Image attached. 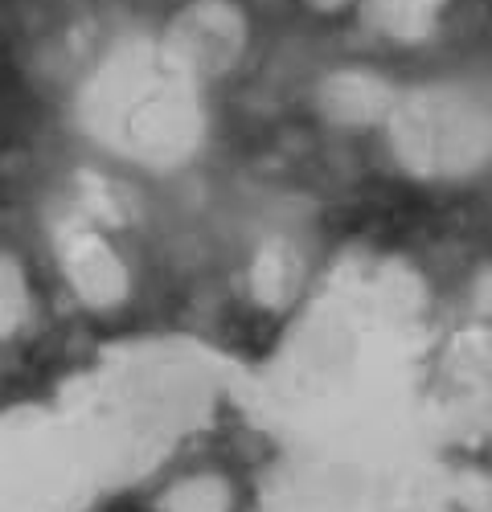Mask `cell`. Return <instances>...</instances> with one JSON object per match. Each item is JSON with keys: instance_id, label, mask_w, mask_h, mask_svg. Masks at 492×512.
Instances as JSON below:
<instances>
[{"instance_id": "6da1fadb", "label": "cell", "mask_w": 492, "mask_h": 512, "mask_svg": "<svg viewBox=\"0 0 492 512\" xmlns=\"http://www.w3.org/2000/svg\"><path fill=\"white\" fill-rule=\"evenodd\" d=\"M382 132L410 181L468 185L492 168V107L451 82L402 91Z\"/></svg>"}, {"instance_id": "7a4b0ae2", "label": "cell", "mask_w": 492, "mask_h": 512, "mask_svg": "<svg viewBox=\"0 0 492 512\" xmlns=\"http://www.w3.org/2000/svg\"><path fill=\"white\" fill-rule=\"evenodd\" d=\"M246 37L251 25L234 0H189L164 29L160 58L185 82L222 78L238 66Z\"/></svg>"}, {"instance_id": "3957f363", "label": "cell", "mask_w": 492, "mask_h": 512, "mask_svg": "<svg viewBox=\"0 0 492 512\" xmlns=\"http://www.w3.org/2000/svg\"><path fill=\"white\" fill-rule=\"evenodd\" d=\"M54 267L74 295V304L95 316H115L132 300V267L107 238V230L91 218L70 222L54 234Z\"/></svg>"}, {"instance_id": "277c9868", "label": "cell", "mask_w": 492, "mask_h": 512, "mask_svg": "<svg viewBox=\"0 0 492 512\" xmlns=\"http://www.w3.org/2000/svg\"><path fill=\"white\" fill-rule=\"evenodd\" d=\"M402 91L394 87V78L382 74L378 66H333L312 82V111L320 123L337 127V132H374L386 127L394 107H398Z\"/></svg>"}, {"instance_id": "5b68a950", "label": "cell", "mask_w": 492, "mask_h": 512, "mask_svg": "<svg viewBox=\"0 0 492 512\" xmlns=\"http://www.w3.org/2000/svg\"><path fill=\"white\" fill-rule=\"evenodd\" d=\"M246 300L259 312H287L300 291H304V254L292 238L271 234L255 242V250L246 254V271H242Z\"/></svg>"}, {"instance_id": "8992f818", "label": "cell", "mask_w": 492, "mask_h": 512, "mask_svg": "<svg viewBox=\"0 0 492 512\" xmlns=\"http://www.w3.org/2000/svg\"><path fill=\"white\" fill-rule=\"evenodd\" d=\"M365 25L394 46H423L435 37L447 0H357Z\"/></svg>"}, {"instance_id": "52a82bcc", "label": "cell", "mask_w": 492, "mask_h": 512, "mask_svg": "<svg viewBox=\"0 0 492 512\" xmlns=\"http://www.w3.org/2000/svg\"><path fill=\"white\" fill-rule=\"evenodd\" d=\"M152 512H238V488L222 467H193L152 496Z\"/></svg>"}, {"instance_id": "ba28073f", "label": "cell", "mask_w": 492, "mask_h": 512, "mask_svg": "<svg viewBox=\"0 0 492 512\" xmlns=\"http://www.w3.org/2000/svg\"><path fill=\"white\" fill-rule=\"evenodd\" d=\"M33 320V287L13 250L0 254V336L17 340Z\"/></svg>"}, {"instance_id": "9c48e42d", "label": "cell", "mask_w": 492, "mask_h": 512, "mask_svg": "<svg viewBox=\"0 0 492 512\" xmlns=\"http://www.w3.org/2000/svg\"><path fill=\"white\" fill-rule=\"evenodd\" d=\"M464 304H468V316L480 320V324H492V259L476 263L468 283H464Z\"/></svg>"}, {"instance_id": "30bf717a", "label": "cell", "mask_w": 492, "mask_h": 512, "mask_svg": "<svg viewBox=\"0 0 492 512\" xmlns=\"http://www.w3.org/2000/svg\"><path fill=\"white\" fill-rule=\"evenodd\" d=\"M304 5L312 13H320V17H337V13H345L353 5V0H304Z\"/></svg>"}]
</instances>
